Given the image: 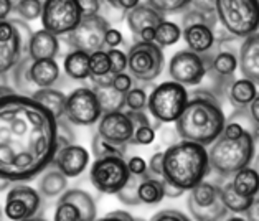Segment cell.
<instances>
[{
    "label": "cell",
    "instance_id": "6da1fadb",
    "mask_svg": "<svg viewBox=\"0 0 259 221\" xmlns=\"http://www.w3.org/2000/svg\"><path fill=\"white\" fill-rule=\"evenodd\" d=\"M58 122L41 104L22 94L0 98V179L30 182L53 163Z\"/></svg>",
    "mask_w": 259,
    "mask_h": 221
},
{
    "label": "cell",
    "instance_id": "7a4b0ae2",
    "mask_svg": "<svg viewBox=\"0 0 259 221\" xmlns=\"http://www.w3.org/2000/svg\"><path fill=\"white\" fill-rule=\"evenodd\" d=\"M225 112L213 91L200 90L192 94L182 116L175 121L177 134L182 141L206 147L221 136L225 127Z\"/></svg>",
    "mask_w": 259,
    "mask_h": 221
},
{
    "label": "cell",
    "instance_id": "3957f363",
    "mask_svg": "<svg viewBox=\"0 0 259 221\" xmlns=\"http://www.w3.org/2000/svg\"><path fill=\"white\" fill-rule=\"evenodd\" d=\"M206 147L195 142L180 141L163 152L162 157V179L165 185L182 193L205 182L210 173Z\"/></svg>",
    "mask_w": 259,
    "mask_h": 221
},
{
    "label": "cell",
    "instance_id": "277c9868",
    "mask_svg": "<svg viewBox=\"0 0 259 221\" xmlns=\"http://www.w3.org/2000/svg\"><path fill=\"white\" fill-rule=\"evenodd\" d=\"M217 12L214 4L190 2L182 17V38L190 52L205 56L211 53L217 43Z\"/></svg>",
    "mask_w": 259,
    "mask_h": 221
},
{
    "label": "cell",
    "instance_id": "5b68a950",
    "mask_svg": "<svg viewBox=\"0 0 259 221\" xmlns=\"http://www.w3.org/2000/svg\"><path fill=\"white\" fill-rule=\"evenodd\" d=\"M256 141L257 136L246 132L238 139H226L220 136L211 144L208 152L210 170L220 176H231L241 168L249 167L256 154Z\"/></svg>",
    "mask_w": 259,
    "mask_h": 221
},
{
    "label": "cell",
    "instance_id": "8992f818",
    "mask_svg": "<svg viewBox=\"0 0 259 221\" xmlns=\"http://www.w3.org/2000/svg\"><path fill=\"white\" fill-rule=\"evenodd\" d=\"M213 4L217 20L228 35L244 40L246 36L257 33L256 4L248 0H217Z\"/></svg>",
    "mask_w": 259,
    "mask_h": 221
},
{
    "label": "cell",
    "instance_id": "52a82bcc",
    "mask_svg": "<svg viewBox=\"0 0 259 221\" xmlns=\"http://www.w3.org/2000/svg\"><path fill=\"white\" fill-rule=\"evenodd\" d=\"M188 99H190V94L187 87L175 81H165L149 93L147 111L159 124L175 122L185 111Z\"/></svg>",
    "mask_w": 259,
    "mask_h": 221
},
{
    "label": "cell",
    "instance_id": "ba28073f",
    "mask_svg": "<svg viewBox=\"0 0 259 221\" xmlns=\"http://www.w3.org/2000/svg\"><path fill=\"white\" fill-rule=\"evenodd\" d=\"M33 31L20 18L0 22V74H9L23 58Z\"/></svg>",
    "mask_w": 259,
    "mask_h": 221
},
{
    "label": "cell",
    "instance_id": "9c48e42d",
    "mask_svg": "<svg viewBox=\"0 0 259 221\" xmlns=\"http://www.w3.org/2000/svg\"><path fill=\"white\" fill-rule=\"evenodd\" d=\"M165 65V56L155 43H134L127 52V71L134 81L150 83L159 78Z\"/></svg>",
    "mask_w": 259,
    "mask_h": 221
},
{
    "label": "cell",
    "instance_id": "30bf717a",
    "mask_svg": "<svg viewBox=\"0 0 259 221\" xmlns=\"http://www.w3.org/2000/svg\"><path fill=\"white\" fill-rule=\"evenodd\" d=\"M187 206L197 221H221L228 214V210L221 201L220 185L211 182H201L192 188L188 192Z\"/></svg>",
    "mask_w": 259,
    "mask_h": 221
},
{
    "label": "cell",
    "instance_id": "8fae6325",
    "mask_svg": "<svg viewBox=\"0 0 259 221\" xmlns=\"http://www.w3.org/2000/svg\"><path fill=\"white\" fill-rule=\"evenodd\" d=\"M83 18L78 0H47L43 2L41 23L43 30L55 36L68 35L78 27Z\"/></svg>",
    "mask_w": 259,
    "mask_h": 221
},
{
    "label": "cell",
    "instance_id": "7c38bea8",
    "mask_svg": "<svg viewBox=\"0 0 259 221\" xmlns=\"http://www.w3.org/2000/svg\"><path fill=\"white\" fill-rule=\"evenodd\" d=\"M109 28L111 23L104 17H83L78 27L65 36V41L76 52L93 55L104 50V36Z\"/></svg>",
    "mask_w": 259,
    "mask_h": 221
},
{
    "label": "cell",
    "instance_id": "4fadbf2b",
    "mask_svg": "<svg viewBox=\"0 0 259 221\" xmlns=\"http://www.w3.org/2000/svg\"><path fill=\"white\" fill-rule=\"evenodd\" d=\"M103 116V109L93 87L81 86L73 90L66 96L65 104V119L74 125H84L90 127L99 122Z\"/></svg>",
    "mask_w": 259,
    "mask_h": 221
},
{
    "label": "cell",
    "instance_id": "5bb4252c",
    "mask_svg": "<svg viewBox=\"0 0 259 221\" xmlns=\"http://www.w3.org/2000/svg\"><path fill=\"white\" fill-rule=\"evenodd\" d=\"M129 168L125 159L121 157H106L96 159L91 165L90 179L93 187L99 193L116 195L129 180Z\"/></svg>",
    "mask_w": 259,
    "mask_h": 221
},
{
    "label": "cell",
    "instance_id": "9a60e30c",
    "mask_svg": "<svg viewBox=\"0 0 259 221\" xmlns=\"http://www.w3.org/2000/svg\"><path fill=\"white\" fill-rule=\"evenodd\" d=\"M168 74L172 81L187 86H197L208 74V58L190 52V50H180L177 52L168 63Z\"/></svg>",
    "mask_w": 259,
    "mask_h": 221
},
{
    "label": "cell",
    "instance_id": "2e32d148",
    "mask_svg": "<svg viewBox=\"0 0 259 221\" xmlns=\"http://www.w3.org/2000/svg\"><path fill=\"white\" fill-rule=\"evenodd\" d=\"M41 206V197L38 190L25 183H15L5 197L4 214L10 221H23L33 218Z\"/></svg>",
    "mask_w": 259,
    "mask_h": 221
},
{
    "label": "cell",
    "instance_id": "e0dca14e",
    "mask_svg": "<svg viewBox=\"0 0 259 221\" xmlns=\"http://www.w3.org/2000/svg\"><path fill=\"white\" fill-rule=\"evenodd\" d=\"M98 134L109 142L127 145L134 134V124L125 111L106 112L98 122Z\"/></svg>",
    "mask_w": 259,
    "mask_h": 221
},
{
    "label": "cell",
    "instance_id": "ac0fdd59",
    "mask_svg": "<svg viewBox=\"0 0 259 221\" xmlns=\"http://www.w3.org/2000/svg\"><path fill=\"white\" fill-rule=\"evenodd\" d=\"M52 165H55V168L66 179H74L83 173L86 167L90 165V152L78 144L66 145V147L58 149Z\"/></svg>",
    "mask_w": 259,
    "mask_h": 221
},
{
    "label": "cell",
    "instance_id": "d6986e66",
    "mask_svg": "<svg viewBox=\"0 0 259 221\" xmlns=\"http://www.w3.org/2000/svg\"><path fill=\"white\" fill-rule=\"evenodd\" d=\"M238 65L244 79L257 84L259 81V35H249L241 41L238 53Z\"/></svg>",
    "mask_w": 259,
    "mask_h": 221
},
{
    "label": "cell",
    "instance_id": "ffe728a7",
    "mask_svg": "<svg viewBox=\"0 0 259 221\" xmlns=\"http://www.w3.org/2000/svg\"><path fill=\"white\" fill-rule=\"evenodd\" d=\"M165 18L150 5V2H139L137 7L125 14V22H127V27L134 36H139L147 28H155Z\"/></svg>",
    "mask_w": 259,
    "mask_h": 221
},
{
    "label": "cell",
    "instance_id": "44dd1931",
    "mask_svg": "<svg viewBox=\"0 0 259 221\" xmlns=\"http://www.w3.org/2000/svg\"><path fill=\"white\" fill-rule=\"evenodd\" d=\"M60 53V41L58 36L50 33L47 30L33 31L31 35L27 56L31 61H41V60H55Z\"/></svg>",
    "mask_w": 259,
    "mask_h": 221
},
{
    "label": "cell",
    "instance_id": "7402d4cb",
    "mask_svg": "<svg viewBox=\"0 0 259 221\" xmlns=\"http://www.w3.org/2000/svg\"><path fill=\"white\" fill-rule=\"evenodd\" d=\"M259 124L251 117L248 107L246 109H235L231 114L225 119V127L221 136L226 139H238L246 132H249L252 136H257Z\"/></svg>",
    "mask_w": 259,
    "mask_h": 221
},
{
    "label": "cell",
    "instance_id": "603a6c76",
    "mask_svg": "<svg viewBox=\"0 0 259 221\" xmlns=\"http://www.w3.org/2000/svg\"><path fill=\"white\" fill-rule=\"evenodd\" d=\"M61 76L56 60H41L30 63V79L36 90L55 87Z\"/></svg>",
    "mask_w": 259,
    "mask_h": 221
},
{
    "label": "cell",
    "instance_id": "cb8c5ba5",
    "mask_svg": "<svg viewBox=\"0 0 259 221\" xmlns=\"http://www.w3.org/2000/svg\"><path fill=\"white\" fill-rule=\"evenodd\" d=\"M137 197L141 205H159L165 198V182L162 176H155L147 172L139 180Z\"/></svg>",
    "mask_w": 259,
    "mask_h": 221
},
{
    "label": "cell",
    "instance_id": "d4e9b609",
    "mask_svg": "<svg viewBox=\"0 0 259 221\" xmlns=\"http://www.w3.org/2000/svg\"><path fill=\"white\" fill-rule=\"evenodd\" d=\"M225 93L235 109H246L257 98V84L244 78L233 79Z\"/></svg>",
    "mask_w": 259,
    "mask_h": 221
},
{
    "label": "cell",
    "instance_id": "484cf974",
    "mask_svg": "<svg viewBox=\"0 0 259 221\" xmlns=\"http://www.w3.org/2000/svg\"><path fill=\"white\" fill-rule=\"evenodd\" d=\"M31 99H35L36 103L41 104L45 109L52 114L56 121L65 117V104H66V96L56 87H47V90H38Z\"/></svg>",
    "mask_w": 259,
    "mask_h": 221
},
{
    "label": "cell",
    "instance_id": "4316f807",
    "mask_svg": "<svg viewBox=\"0 0 259 221\" xmlns=\"http://www.w3.org/2000/svg\"><path fill=\"white\" fill-rule=\"evenodd\" d=\"M68 190V179L56 168L45 170L38 180V193L45 198H58Z\"/></svg>",
    "mask_w": 259,
    "mask_h": 221
},
{
    "label": "cell",
    "instance_id": "83f0119b",
    "mask_svg": "<svg viewBox=\"0 0 259 221\" xmlns=\"http://www.w3.org/2000/svg\"><path fill=\"white\" fill-rule=\"evenodd\" d=\"M60 198L71 201L78 208L81 214V221H94L98 218L96 201H94V198L88 192L79 190V188H71V190H66L63 193Z\"/></svg>",
    "mask_w": 259,
    "mask_h": 221
},
{
    "label": "cell",
    "instance_id": "f1b7e54d",
    "mask_svg": "<svg viewBox=\"0 0 259 221\" xmlns=\"http://www.w3.org/2000/svg\"><path fill=\"white\" fill-rule=\"evenodd\" d=\"M233 190L244 198H256L257 197V187H259V176L257 170L246 167L233 175V180L230 182Z\"/></svg>",
    "mask_w": 259,
    "mask_h": 221
},
{
    "label": "cell",
    "instance_id": "f546056e",
    "mask_svg": "<svg viewBox=\"0 0 259 221\" xmlns=\"http://www.w3.org/2000/svg\"><path fill=\"white\" fill-rule=\"evenodd\" d=\"M63 68L68 78L83 81L91 76L90 74V55H86L83 52H76L71 50L63 61Z\"/></svg>",
    "mask_w": 259,
    "mask_h": 221
},
{
    "label": "cell",
    "instance_id": "4dcf8cb0",
    "mask_svg": "<svg viewBox=\"0 0 259 221\" xmlns=\"http://www.w3.org/2000/svg\"><path fill=\"white\" fill-rule=\"evenodd\" d=\"M30 63H31V60L25 55L23 58L18 61V65L10 71L15 93L22 94V96H28V98H31L36 91H38L30 79Z\"/></svg>",
    "mask_w": 259,
    "mask_h": 221
},
{
    "label": "cell",
    "instance_id": "1f68e13d",
    "mask_svg": "<svg viewBox=\"0 0 259 221\" xmlns=\"http://www.w3.org/2000/svg\"><path fill=\"white\" fill-rule=\"evenodd\" d=\"M220 195H221V201H223L226 210L235 213V214L244 213L252 205V201L257 198V197L256 198H244L241 195H238L235 190H233L230 182H225L223 185L220 187Z\"/></svg>",
    "mask_w": 259,
    "mask_h": 221
},
{
    "label": "cell",
    "instance_id": "d6a6232c",
    "mask_svg": "<svg viewBox=\"0 0 259 221\" xmlns=\"http://www.w3.org/2000/svg\"><path fill=\"white\" fill-rule=\"evenodd\" d=\"M91 150L96 159H106V157H121V159H124L125 154H127V145L109 142L96 132L91 141Z\"/></svg>",
    "mask_w": 259,
    "mask_h": 221
},
{
    "label": "cell",
    "instance_id": "836d02e7",
    "mask_svg": "<svg viewBox=\"0 0 259 221\" xmlns=\"http://www.w3.org/2000/svg\"><path fill=\"white\" fill-rule=\"evenodd\" d=\"M93 90L98 96L99 106H101V109H103V114L125 109L122 93H117L116 90H112V87H93Z\"/></svg>",
    "mask_w": 259,
    "mask_h": 221
},
{
    "label": "cell",
    "instance_id": "e575fe53",
    "mask_svg": "<svg viewBox=\"0 0 259 221\" xmlns=\"http://www.w3.org/2000/svg\"><path fill=\"white\" fill-rule=\"evenodd\" d=\"M182 38V30L177 23L163 20L160 25L155 27V40L154 43L157 47L165 48V47H172L177 41Z\"/></svg>",
    "mask_w": 259,
    "mask_h": 221
},
{
    "label": "cell",
    "instance_id": "d590c367",
    "mask_svg": "<svg viewBox=\"0 0 259 221\" xmlns=\"http://www.w3.org/2000/svg\"><path fill=\"white\" fill-rule=\"evenodd\" d=\"M147 98L149 94L144 86H134L129 93L124 94L125 111H134V112L147 111Z\"/></svg>",
    "mask_w": 259,
    "mask_h": 221
},
{
    "label": "cell",
    "instance_id": "8d00e7d4",
    "mask_svg": "<svg viewBox=\"0 0 259 221\" xmlns=\"http://www.w3.org/2000/svg\"><path fill=\"white\" fill-rule=\"evenodd\" d=\"M14 10L20 17V20L31 22L41 17L43 2L40 0H20V2H14Z\"/></svg>",
    "mask_w": 259,
    "mask_h": 221
},
{
    "label": "cell",
    "instance_id": "74e56055",
    "mask_svg": "<svg viewBox=\"0 0 259 221\" xmlns=\"http://www.w3.org/2000/svg\"><path fill=\"white\" fill-rule=\"evenodd\" d=\"M139 180H141V176L129 175V180L125 182V185L116 193L117 198L121 200V203H124L125 206H139L141 205V201H139V197H137Z\"/></svg>",
    "mask_w": 259,
    "mask_h": 221
},
{
    "label": "cell",
    "instance_id": "f35d334b",
    "mask_svg": "<svg viewBox=\"0 0 259 221\" xmlns=\"http://www.w3.org/2000/svg\"><path fill=\"white\" fill-rule=\"evenodd\" d=\"M150 5L165 18V15L187 12L190 7V2H187V0H150Z\"/></svg>",
    "mask_w": 259,
    "mask_h": 221
},
{
    "label": "cell",
    "instance_id": "ab89813d",
    "mask_svg": "<svg viewBox=\"0 0 259 221\" xmlns=\"http://www.w3.org/2000/svg\"><path fill=\"white\" fill-rule=\"evenodd\" d=\"M111 73V63L106 50H101L90 55V74L91 76H103Z\"/></svg>",
    "mask_w": 259,
    "mask_h": 221
},
{
    "label": "cell",
    "instance_id": "60d3db41",
    "mask_svg": "<svg viewBox=\"0 0 259 221\" xmlns=\"http://www.w3.org/2000/svg\"><path fill=\"white\" fill-rule=\"evenodd\" d=\"M53 221H81V214H79V210L71 201L60 198L58 206H56V210H55Z\"/></svg>",
    "mask_w": 259,
    "mask_h": 221
},
{
    "label": "cell",
    "instance_id": "b9f144b4",
    "mask_svg": "<svg viewBox=\"0 0 259 221\" xmlns=\"http://www.w3.org/2000/svg\"><path fill=\"white\" fill-rule=\"evenodd\" d=\"M107 56H109L111 63V74H121L127 71V53H124L122 50H106Z\"/></svg>",
    "mask_w": 259,
    "mask_h": 221
},
{
    "label": "cell",
    "instance_id": "7bdbcfd3",
    "mask_svg": "<svg viewBox=\"0 0 259 221\" xmlns=\"http://www.w3.org/2000/svg\"><path fill=\"white\" fill-rule=\"evenodd\" d=\"M155 141V129L152 125H141L134 130L131 144L134 145H150Z\"/></svg>",
    "mask_w": 259,
    "mask_h": 221
},
{
    "label": "cell",
    "instance_id": "ee69618b",
    "mask_svg": "<svg viewBox=\"0 0 259 221\" xmlns=\"http://www.w3.org/2000/svg\"><path fill=\"white\" fill-rule=\"evenodd\" d=\"M58 122V130H56V141H58V149L66 147V145H71L74 142V132L69 127V124L65 117L60 119Z\"/></svg>",
    "mask_w": 259,
    "mask_h": 221
},
{
    "label": "cell",
    "instance_id": "f6af8a7d",
    "mask_svg": "<svg viewBox=\"0 0 259 221\" xmlns=\"http://www.w3.org/2000/svg\"><path fill=\"white\" fill-rule=\"evenodd\" d=\"M112 90H116L117 93H129L132 87H134V79L129 73H121V74H114L112 78V84H111Z\"/></svg>",
    "mask_w": 259,
    "mask_h": 221
},
{
    "label": "cell",
    "instance_id": "bcb514c9",
    "mask_svg": "<svg viewBox=\"0 0 259 221\" xmlns=\"http://www.w3.org/2000/svg\"><path fill=\"white\" fill-rule=\"evenodd\" d=\"M149 221H192V219L179 210H160Z\"/></svg>",
    "mask_w": 259,
    "mask_h": 221
},
{
    "label": "cell",
    "instance_id": "7dc6e473",
    "mask_svg": "<svg viewBox=\"0 0 259 221\" xmlns=\"http://www.w3.org/2000/svg\"><path fill=\"white\" fill-rule=\"evenodd\" d=\"M127 163V168H129V173L134 175V176H142L149 172V167H147V162H145L142 157L134 155L131 157L129 160H125Z\"/></svg>",
    "mask_w": 259,
    "mask_h": 221
},
{
    "label": "cell",
    "instance_id": "c3c4849f",
    "mask_svg": "<svg viewBox=\"0 0 259 221\" xmlns=\"http://www.w3.org/2000/svg\"><path fill=\"white\" fill-rule=\"evenodd\" d=\"M122 33L119 31L117 28L114 27H111L109 30L106 31V36H104V47H107L109 50H114L117 47H121L122 45Z\"/></svg>",
    "mask_w": 259,
    "mask_h": 221
},
{
    "label": "cell",
    "instance_id": "681fc988",
    "mask_svg": "<svg viewBox=\"0 0 259 221\" xmlns=\"http://www.w3.org/2000/svg\"><path fill=\"white\" fill-rule=\"evenodd\" d=\"M94 221H145V219L132 216L127 211H112V213H107L103 218H96Z\"/></svg>",
    "mask_w": 259,
    "mask_h": 221
},
{
    "label": "cell",
    "instance_id": "f907efd6",
    "mask_svg": "<svg viewBox=\"0 0 259 221\" xmlns=\"http://www.w3.org/2000/svg\"><path fill=\"white\" fill-rule=\"evenodd\" d=\"M81 12H83V17H94L99 15V9H101V2L98 0H78Z\"/></svg>",
    "mask_w": 259,
    "mask_h": 221
},
{
    "label": "cell",
    "instance_id": "816d5d0a",
    "mask_svg": "<svg viewBox=\"0 0 259 221\" xmlns=\"http://www.w3.org/2000/svg\"><path fill=\"white\" fill-rule=\"evenodd\" d=\"M162 157H163V152H155L152 155V159L147 163L149 172L155 176H162Z\"/></svg>",
    "mask_w": 259,
    "mask_h": 221
},
{
    "label": "cell",
    "instance_id": "f5cc1de1",
    "mask_svg": "<svg viewBox=\"0 0 259 221\" xmlns=\"http://www.w3.org/2000/svg\"><path fill=\"white\" fill-rule=\"evenodd\" d=\"M94 87H111L114 74H103V76H90Z\"/></svg>",
    "mask_w": 259,
    "mask_h": 221
},
{
    "label": "cell",
    "instance_id": "db71d44e",
    "mask_svg": "<svg viewBox=\"0 0 259 221\" xmlns=\"http://www.w3.org/2000/svg\"><path fill=\"white\" fill-rule=\"evenodd\" d=\"M139 0H131V2H127V0H121V2H117V0H112V2H109L111 7H114L117 10H122V12H129L132 10L134 7H137Z\"/></svg>",
    "mask_w": 259,
    "mask_h": 221
},
{
    "label": "cell",
    "instance_id": "11a10c76",
    "mask_svg": "<svg viewBox=\"0 0 259 221\" xmlns=\"http://www.w3.org/2000/svg\"><path fill=\"white\" fill-rule=\"evenodd\" d=\"M15 90L12 86H9V74H0V98L14 94Z\"/></svg>",
    "mask_w": 259,
    "mask_h": 221
},
{
    "label": "cell",
    "instance_id": "9f6ffc18",
    "mask_svg": "<svg viewBox=\"0 0 259 221\" xmlns=\"http://www.w3.org/2000/svg\"><path fill=\"white\" fill-rule=\"evenodd\" d=\"M12 10H14V2H10V0H0V22L7 20Z\"/></svg>",
    "mask_w": 259,
    "mask_h": 221
},
{
    "label": "cell",
    "instance_id": "6f0895ef",
    "mask_svg": "<svg viewBox=\"0 0 259 221\" xmlns=\"http://www.w3.org/2000/svg\"><path fill=\"white\" fill-rule=\"evenodd\" d=\"M257 206H259V201H257V198L252 201V205L248 208V210L244 211V214H246V221H259V210H257Z\"/></svg>",
    "mask_w": 259,
    "mask_h": 221
},
{
    "label": "cell",
    "instance_id": "680465c9",
    "mask_svg": "<svg viewBox=\"0 0 259 221\" xmlns=\"http://www.w3.org/2000/svg\"><path fill=\"white\" fill-rule=\"evenodd\" d=\"M139 40L142 43H154L155 40V28H147L139 35Z\"/></svg>",
    "mask_w": 259,
    "mask_h": 221
},
{
    "label": "cell",
    "instance_id": "91938a15",
    "mask_svg": "<svg viewBox=\"0 0 259 221\" xmlns=\"http://www.w3.org/2000/svg\"><path fill=\"white\" fill-rule=\"evenodd\" d=\"M248 111H249L251 117L257 122V121H259V98H256V99L252 101V103L248 106Z\"/></svg>",
    "mask_w": 259,
    "mask_h": 221
},
{
    "label": "cell",
    "instance_id": "94428289",
    "mask_svg": "<svg viewBox=\"0 0 259 221\" xmlns=\"http://www.w3.org/2000/svg\"><path fill=\"white\" fill-rule=\"evenodd\" d=\"M10 187V182L7 180H4V179H0V192H4V190H7V188Z\"/></svg>",
    "mask_w": 259,
    "mask_h": 221
},
{
    "label": "cell",
    "instance_id": "6125c7cd",
    "mask_svg": "<svg viewBox=\"0 0 259 221\" xmlns=\"http://www.w3.org/2000/svg\"><path fill=\"white\" fill-rule=\"evenodd\" d=\"M225 221H246L241 216H230V218H225Z\"/></svg>",
    "mask_w": 259,
    "mask_h": 221
},
{
    "label": "cell",
    "instance_id": "be15d7a7",
    "mask_svg": "<svg viewBox=\"0 0 259 221\" xmlns=\"http://www.w3.org/2000/svg\"><path fill=\"white\" fill-rule=\"evenodd\" d=\"M23 221H47V219L38 218V216H33V218H28V219H23Z\"/></svg>",
    "mask_w": 259,
    "mask_h": 221
},
{
    "label": "cell",
    "instance_id": "e7e4bbea",
    "mask_svg": "<svg viewBox=\"0 0 259 221\" xmlns=\"http://www.w3.org/2000/svg\"><path fill=\"white\" fill-rule=\"evenodd\" d=\"M4 218H5V214H4V208L0 206V221H4Z\"/></svg>",
    "mask_w": 259,
    "mask_h": 221
}]
</instances>
